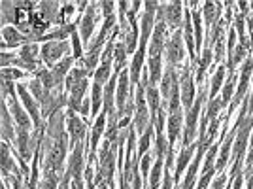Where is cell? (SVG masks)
Listing matches in <instances>:
<instances>
[{
    "mask_svg": "<svg viewBox=\"0 0 253 189\" xmlns=\"http://www.w3.org/2000/svg\"><path fill=\"white\" fill-rule=\"evenodd\" d=\"M2 38H4V42H2V49H8V47H17V46H25V44H29L31 40L21 34V32L17 31L15 27H2Z\"/></svg>",
    "mask_w": 253,
    "mask_h": 189,
    "instance_id": "cell-14",
    "label": "cell"
},
{
    "mask_svg": "<svg viewBox=\"0 0 253 189\" xmlns=\"http://www.w3.org/2000/svg\"><path fill=\"white\" fill-rule=\"evenodd\" d=\"M106 85H102V84H98V82H93V104H91V114L93 116H96L98 114V110H100V106H102V100H104V89Z\"/></svg>",
    "mask_w": 253,
    "mask_h": 189,
    "instance_id": "cell-27",
    "label": "cell"
},
{
    "mask_svg": "<svg viewBox=\"0 0 253 189\" xmlns=\"http://www.w3.org/2000/svg\"><path fill=\"white\" fill-rule=\"evenodd\" d=\"M2 140L4 142H17L15 138V125L11 121V114H10V108L6 102H2Z\"/></svg>",
    "mask_w": 253,
    "mask_h": 189,
    "instance_id": "cell-18",
    "label": "cell"
},
{
    "mask_svg": "<svg viewBox=\"0 0 253 189\" xmlns=\"http://www.w3.org/2000/svg\"><path fill=\"white\" fill-rule=\"evenodd\" d=\"M227 189H231V186H229V188H227Z\"/></svg>",
    "mask_w": 253,
    "mask_h": 189,
    "instance_id": "cell-42",
    "label": "cell"
},
{
    "mask_svg": "<svg viewBox=\"0 0 253 189\" xmlns=\"http://www.w3.org/2000/svg\"><path fill=\"white\" fill-rule=\"evenodd\" d=\"M199 146V144H197ZM195 144H191V146H185L183 147V151L179 153V157H178V167H176V172H174V180L178 182L179 180V176L183 174V170L187 168V165H189V161H191V157H193V151H195Z\"/></svg>",
    "mask_w": 253,
    "mask_h": 189,
    "instance_id": "cell-22",
    "label": "cell"
},
{
    "mask_svg": "<svg viewBox=\"0 0 253 189\" xmlns=\"http://www.w3.org/2000/svg\"><path fill=\"white\" fill-rule=\"evenodd\" d=\"M149 85L148 80V66L146 72L142 74L140 84L136 89V117H134V127L138 129V133H146L149 127H153L151 123V114L148 112V100H146V87Z\"/></svg>",
    "mask_w": 253,
    "mask_h": 189,
    "instance_id": "cell-2",
    "label": "cell"
},
{
    "mask_svg": "<svg viewBox=\"0 0 253 189\" xmlns=\"http://www.w3.org/2000/svg\"><path fill=\"white\" fill-rule=\"evenodd\" d=\"M206 91H208V84L204 82L199 91V96L195 98V102L191 106V110L187 112V117H185V127H183V147L191 146L193 140H195V135H197V121H199V116H201V108L202 102L206 98Z\"/></svg>",
    "mask_w": 253,
    "mask_h": 189,
    "instance_id": "cell-3",
    "label": "cell"
},
{
    "mask_svg": "<svg viewBox=\"0 0 253 189\" xmlns=\"http://www.w3.org/2000/svg\"><path fill=\"white\" fill-rule=\"evenodd\" d=\"M213 172H215V170H210V172L202 174V178H201V182H199L197 189H208V184H210L211 178H213Z\"/></svg>",
    "mask_w": 253,
    "mask_h": 189,
    "instance_id": "cell-35",
    "label": "cell"
},
{
    "mask_svg": "<svg viewBox=\"0 0 253 189\" xmlns=\"http://www.w3.org/2000/svg\"><path fill=\"white\" fill-rule=\"evenodd\" d=\"M191 19L195 25V51L199 53L202 49V17L201 11H191Z\"/></svg>",
    "mask_w": 253,
    "mask_h": 189,
    "instance_id": "cell-26",
    "label": "cell"
},
{
    "mask_svg": "<svg viewBox=\"0 0 253 189\" xmlns=\"http://www.w3.org/2000/svg\"><path fill=\"white\" fill-rule=\"evenodd\" d=\"M117 74L121 72H114L112 74V78H110V82L106 84L104 87V110L102 112H106V114H110V112H114L116 108H114V93H116V84H117Z\"/></svg>",
    "mask_w": 253,
    "mask_h": 189,
    "instance_id": "cell-21",
    "label": "cell"
},
{
    "mask_svg": "<svg viewBox=\"0 0 253 189\" xmlns=\"http://www.w3.org/2000/svg\"><path fill=\"white\" fill-rule=\"evenodd\" d=\"M128 23H130V31H128V34L125 36V49H126V55H130V53L136 49L138 42H140V38H138V34H140V29H138V23L136 19H128Z\"/></svg>",
    "mask_w": 253,
    "mask_h": 189,
    "instance_id": "cell-23",
    "label": "cell"
},
{
    "mask_svg": "<svg viewBox=\"0 0 253 189\" xmlns=\"http://www.w3.org/2000/svg\"><path fill=\"white\" fill-rule=\"evenodd\" d=\"M128 80H130V70L123 68L119 74V85H117V117L123 114L128 100H132V85L128 84Z\"/></svg>",
    "mask_w": 253,
    "mask_h": 189,
    "instance_id": "cell-11",
    "label": "cell"
},
{
    "mask_svg": "<svg viewBox=\"0 0 253 189\" xmlns=\"http://www.w3.org/2000/svg\"><path fill=\"white\" fill-rule=\"evenodd\" d=\"M252 127H253V114H248L246 121L240 125L236 137H234V146H232V170H231L232 178L242 172L244 155H246V147H248V140H250Z\"/></svg>",
    "mask_w": 253,
    "mask_h": 189,
    "instance_id": "cell-1",
    "label": "cell"
},
{
    "mask_svg": "<svg viewBox=\"0 0 253 189\" xmlns=\"http://www.w3.org/2000/svg\"><path fill=\"white\" fill-rule=\"evenodd\" d=\"M104 133H106V112H102L100 116L96 117L95 125H93V133H91V138H89V163H95L96 147H98L100 137Z\"/></svg>",
    "mask_w": 253,
    "mask_h": 189,
    "instance_id": "cell-13",
    "label": "cell"
},
{
    "mask_svg": "<svg viewBox=\"0 0 253 189\" xmlns=\"http://www.w3.org/2000/svg\"><path fill=\"white\" fill-rule=\"evenodd\" d=\"M225 72H227L225 64H219V66H217V70H215V74H213V78H211L210 94H208V98H210V100H213V98H215V94H217V91L221 89V84H223V78H225Z\"/></svg>",
    "mask_w": 253,
    "mask_h": 189,
    "instance_id": "cell-24",
    "label": "cell"
},
{
    "mask_svg": "<svg viewBox=\"0 0 253 189\" xmlns=\"http://www.w3.org/2000/svg\"><path fill=\"white\" fill-rule=\"evenodd\" d=\"M23 78H27V72H19V70H13V68H2V80H23Z\"/></svg>",
    "mask_w": 253,
    "mask_h": 189,
    "instance_id": "cell-33",
    "label": "cell"
},
{
    "mask_svg": "<svg viewBox=\"0 0 253 189\" xmlns=\"http://www.w3.org/2000/svg\"><path fill=\"white\" fill-rule=\"evenodd\" d=\"M11 146L8 142H2V172H10V174H15V176H21L25 180V174H23L21 167L15 163V159L11 157Z\"/></svg>",
    "mask_w": 253,
    "mask_h": 189,
    "instance_id": "cell-17",
    "label": "cell"
},
{
    "mask_svg": "<svg viewBox=\"0 0 253 189\" xmlns=\"http://www.w3.org/2000/svg\"><path fill=\"white\" fill-rule=\"evenodd\" d=\"M149 167H151V153L148 151L144 157L140 159V172H142V178H144V184H146V186H148Z\"/></svg>",
    "mask_w": 253,
    "mask_h": 189,
    "instance_id": "cell-31",
    "label": "cell"
},
{
    "mask_svg": "<svg viewBox=\"0 0 253 189\" xmlns=\"http://www.w3.org/2000/svg\"><path fill=\"white\" fill-rule=\"evenodd\" d=\"M40 49H42V46L38 42H29V44H25V46H21V49H19V59L25 63V70H27V72L36 74L42 68V63H40V59H38Z\"/></svg>",
    "mask_w": 253,
    "mask_h": 189,
    "instance_id": "cell-10",
    "label": "cell"
},
{
    "mask_svg": "<svg viewBox=\"0 0 253 189\" xmlns=\"http://www.w3.org/2000/svg\"><path fill=\"white\" fill-rule=\"evenodd\" d=\"M96 8H98V4H96V2L89 4V8L85 10L82 21L78 23V25H80V38H82V42L85 44V47H87L89 38H91V34H93L95 23L98 21V10H96Z\"/></svg>",
    "mask_w": 253,
    "mask_h": 189,
    "instance_id": "cell-12",
    "label": "cell"
},
{
    "mask_svg": "<svg viewBox=\"0 0 253 189\" xmlns=\"http://www.w3.org/2000/svg\"><path fill=\"white\" fill-rule=\"evenodd\" d=\"M100 8H102V15H104L106 19L108 17H112L114 15V8H116V2H100Z\"/></svg>",
    "mask_w": 253,
    "mask_h": 189,
    "instance_id": "cell-34",
    "label": "cell"
},
{
    "mask_svg": "<svg viewBox=\"0 0 253 189\" xmlns=\"http://www.w3.org/2000/svg\"><path fill=\"white\" fill-rule=\"evenodd\" d=\"M176 189H183V188H181V186H178V188H176Z\"/></svg>",
    "mask_w": 253,
    "mask_h": 189,
    "instance_id": "cell-41",
    "label": "cell"
},
{
    "mask_svg": "<svg viewBox=\"0 0 253 189\" xmlns=\"http://www.w3.org/2000/svg\"><path fill=\"white\" fill-rule=\"evenodd\" d=\"M234 84H236V74H231L229 80H227V84H225V87H223V91H221V100L225 106L231 104V98H232V94H234Z\"/></svg>",
    "mask_w": 253,
    "mask_h": 189,
    "instance_id": "cell-28",
    "label": "cell"
},
{
    "mask_svg": "<svg viewBox=\"0 0 253 189\" xmlns=\"http://www.w3.org/2000/svg\"><path fill=\"white\" fill-rule=\"evenodd\" d=\"M2 189H8V184H4V186H2Z\"/></svg>",
    "mask_w": 253,
    "mask_h": 189,
    "instance_id": "cell-40",
    "label": "cell"
},
{
    "mask_svg": "<svg viewBox=\"0 0 253 189\" xmlns=\"http://www.w3.org/2000/svg\"><path fill=\"white\" fill-rule=\"evenodd\" d=\"M76 13V4L72 2H66L63 4V8L59 11V19H57V25L59 27H66V25H72V15Z\"/></svg>",
    "mask_w": 253,
    "mask_h": 189,
    "instance_id": "cell-25",
    "label": "cell"
},
{
    "mask_svg": "<svg viewBox=\"0 0 253 189\" xmlns=\"http://www.w3.org/2000/svg\"><path fill=\"white\" fill-rule=\"evenodd\" d=\"M183 38H181V31H174L172 38H170L167 46H165V55H167V63L169 66L176 68L178 64H181L183 57H185V49H183Z\"/></svg>",
    "mask_w": 253,
    "mask_h": 189,
    "instance_id": "cell-8",
    "label": "cell"
},
{
    "mask_svg": "<svg viewBox=\"0 0 253 189\" xmlns=\"http://www.w3.org/2000/svg\"><path fill=\"white\" fill-rule=\"evenodd\" d=\"M82 38H80V34L78 32H72V57L74 59H82V55H84V49H82Z\"/></svg>",
    "mask_w": 253,
    "mask_h": 189,
    "instance_id": "cell-32",
    "label": "cell"
},
{
    "mask_svg": "<svg viewBox=\"0 0 253 189\" xmlns=\"http://www.w3.org/2000/svg\"><path fill=\"white\" fill-rule=\"evenodd\" d=\"M221 2H206L204 4V21H206V27H208V32L217 25V21L221 19Z\"/></svg>",
    "mask_w": 253,
    "mask_h": 189,
    "instance_id": "cell-19",
    "label": "cell"
},
{
    "mask_svg": "<svg viewBox=\"0 0 253 189\" xmlns=\"http://www.w3.org/2000/svg\"><path fill=\"white\" fill-rule=\"evenodd\" d=\"M181 125H183V114L181 110L178 112H169V147H174L176 142L179 138V133H181Z\"/></svg>",
    "mask_w": 253,
    "mask_h": 189,
    "instance_id": "cell-16",
    "label": "cell"
},
{
    "mask_svg": "<svg viewBox=\"0 0 253 189\" xmlns=\"http://www.w3.org/2000/svg\"><path fill=\"white\" fill-rule=\"evenodd\" d=\"M17 94H19V98H21V104L23 108L29 112V116H31L32 123H34V129L36 131H42V129H45L47 125H43L42 123V112H40V108H38V102H36V98L31 94V91H29V87H27V84H19L17 85Z\"/></svg>",
    "mask_w": 253,
    "mask_h": 189,
    "instance_id": "cell-5",
    "label": "cell"
},
{
    "mask_svg": "<svg viewBox=\"0 0 253 189\" xmlns=\"http://www.w3.org/2000/svg\"><path fill=\"white\" fill-rule=\"evenodd\" d=\"M68 51H70V42L68 40H64V42H45L42 44L40 57H42L43 63L53 68L59 61H63L61 57L66 55Z\"/></svg>",
    "mask_w": 253,
    "mask_h": 189,
    "instance_id": "cell-7",
    "label": "cell"
},
{
    "mask_svg": "<svg viewBox=\"0 0 253 189\" xmlns=\"http://www.w3.org/2000/svg\"><path fill=\"white\" fill-rule=\"evenodd\" d=\"M193 64H185L183 70H181V76H179V85H181V104L183 108L189 112L193 102H195V82H193Z\"/></svg>",
    "mask_w": 253,
    "mask_h": 189,
    "instance_id": "cell-6",
    "label": "cell"
},
{
    "mask_svg": "<svg viewBox=\"0 0 253 189\" xmlns=\"http://www.w3.org/2000/svg\"><path fill=\"white\" fill-rule=\"evenodd\" d=\"M181 11H183V4L181 2H165V21L170 29L178 31L181 25Z\"/></svg>",
    "mask_w": 253,
    "mask_h": 189,
    "instance_id": "cell-15",
    "label": "cell"
},
{
    "mask_svg": "<svg viewBox=\"0 0 253 189\" xmlns=\"http://www.w3.org/2000/svg\"><path fill=\"white\" fill-rule=\"evenodd\" d=\"M253 72V57H246V61L242 64V70H240V82H238V89L234 91V98L229 104V110H227V116L231 117L232 112L236 110V106L242 102L246 98V93H248V87H250V78H252Z\"/></svg>",
    "mask_w": 253,
    "mask_h": 189,
    "instance_id": "cell-4",
    "label": "cell"
},
{
    "mask_svg": "<svg viewBox=\"0 0 253 189\" xmlns=\"http://www.w3.org/2000/svg\"><path fill=\"white\" fill-rule=\"evenodd\" d=\"M85 131L87 127L84 119H80L72 110H66V133L70 137V147H76L78 144L85 142Z\"/></svg>",
    "mask_w": 253,
    "mask_h": 189,
    "instance_id": "cell-9",
    "label": "cell"
},
{
    "mask_svg": "<svg viewBox=\"0 0 253 189\" xmlns=\"http://www.w3.org/2000/svg\"><path fill=\"white\" fill-rule=\"evenodd\" d=\"M114 59H116V72H121L126 63V49L123 42L116 46V49H114Z\"/></svg>",
    "mask_w": 253,
    "mask_h": 189,
    "instance_id": "cell-29",
    "label": "cell"
},
{
    "mask_svg": "<svg viewBox=\"0 0 253 189\" xmlns=\"http://www.w3.org/2000/svg\"><path fill=\"white\" fill-rule=\"evenodd\" d=\"M225 184H227V174H225V172H221V174L215 178V182L211 184L210 189H223V186H225Z\"/></svg>",
    "mask_w": 253,
    "mask_h": 189,
    "instance_id": "cell-36",
    "label": "cell"
},
{
    "mask_svg": "<svg viewBox=\"0 0 253 189\" xmlns=\"http://www.w3.org/2000/svg\"><path fill=\"white\" fill-rule=\"evenodd\" d=\"M89 112H91V104H89V98H85L84 104H82V110H80V114L87 119V116H89Z\"/></svg>",
    "mask_w": 253,
    "mask_h": 189,
    "instance_id": "cell-38",
    "label": "cell"
},
{
    "mask_svg": "<svg viewBox=\"0 0 253 189\" xmlns=\"http://www.w3.org/2000/svg\"><path fill=\"white\" fill-rule=\"evenodd\" d=\"M70 189H84V180H82V176H76V178L72 180Z\"/></svg>",
    "mask_w": 253,
    "mask_h": 189,
    "instance_id": "cell-39",
    "label": "cell"
},
{
    "mask_svg": "<svg viewBox=\"0 0 253 189\" xmlns=\"http://www.w3.org/2000/svg\"><path fill=\"white\" fill-rule=\"evenodd\" d=\"M151 137H153V127H149L148 131L142 135L140 142H138V157L142 159L149 149V142H151Z\"/></svg>",
    "mask_w": 253,
    "mask_h": 189,
    "instance_id": "cell-30",
    "label": "cell"
},
{
    "mask_svg": "<svg viewBox=\"0 0 253 189\" xmlns=\"http://www.w3.org/2000/svg\"><path fill=\"white\" fill-rule=\"evenodd\" d=\"M211 61H213L211 46L210 44H204L202 55H201V59H199V70H197V82H199L201 85L206 82V70H208V66L211 64Z\"/></svg>",
    "mask_w": 253,
    "mask_h": 189,
    "instance_id": "cell-20",
    "label": "cell"
},
{
    "mask_svg": "<svg viewBox=\"0 0 253 189\" xmlns=\"http://www.w3.org/2000/svg\"><path fill=\"white\" fill-rule=\"evenodd\" d=\"M172 184H174V180L170 176V170L169 168H165V182H163V189H172Z\"/></svg>",
    "mask_w": 253,
    "mask_h": 189,
    "instance_id": "cell-37",
    "label": "cell"
}]
</instances>
